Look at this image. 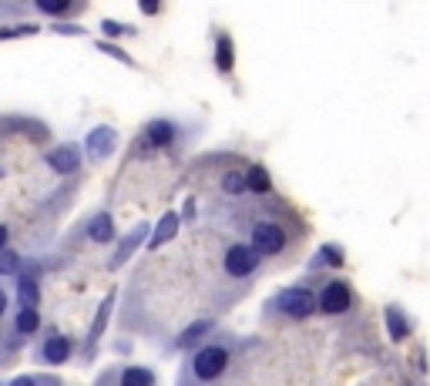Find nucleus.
Masks as SVG:
<instances>
[{"label":"nucleus","instance_id":"obj_1","mask_svg":"<svg viewBox=\"0 0 430 386\" xmlns=\"http://www.w3.org/2000/svg\"><path fill=\"white\" fill-rule=\"evenodd\" d=\"M286 248V232L276 222H259L252 229V252L256 255H279Z\"/></svg>","mask_w":430,"mask_h":386},{"label":"nucleus","instance_id":"obj_2","mask_svg":"<svg viewBox=\"0 0 430 386\" xmlns=\"http://www.w3.org/2000/svg\"><path fill=\"white\" fill-rule=\"evenodd\" d=\"M226 363H229V353L222 346H202L199 356H195V376L199 380H215L226 370Z\"/></svg>","mask_w":430,"mask_h":386},{"label":"nucleus","instance_id":"obj_3","mask_svg":"<svg viewBox=\"0 0 430 386\" xmlns=\"http://www.w3.org/2000/svg\"><path fill=\"white\" fill-rule=\"evenodd\" d=\"M279 306L286 316H296V319H306L309 312L316 309V295L309 293V289H286V293L279 295Z\"/></svg>","mask_w":430,"mask_h":386},{"label":"nucleus","instance_id":"obj_4","mask_svg":"<svg viewBox=\"0 0 430 386\" xmlns=\"http://www.w3.org/2000/svg\"><path fill=\"white\" fill-rule=\"evenodd\" d=\"M256 262H259V255H256L249 246H232L229 252H226V272L235 276V279L249 276V272L256 269Z\"/></svg>","mask_w":430,"mask_h":386},{"label":"nucleus","instance_id":"obj_5","mask_svg":"<svg viewBox=\"0 0 430 386\" xmlns=\"http://www.w3.org/2000/svg\"><path fill=\"white\" fill-rule=\"evenodd\" d=\"M353 302V293H350V286L346 282H330L320 295V309L322 312H346Z\"/></svg>","mask_w":430,"mask_h":386},{"label":"nucleus","instance_id":"obj_6","mask_svg":"<svg viewBox=\"0 0 430 386\" xmlns=\"http://www.w3.org/2000/svg\"><path fill=\"white\" fill-rule=\"evenodd\" d=\"M115 145H118V135H115V128H107V124L94 128L91 135H88V154H91V158H105V154H111L115 152Z\"/></svg>","mask_w":430,"mask_h":386},{"label":"nucleus","instance_id":"obj_7","mask_svg":"<svg viewBox=\"0 0 430 386\" xmlns=\"http://www.w3.org/2000/svg\"><path fill=\"white\" fill-rule=\"evenodd\" d=\"M47 161H51V168L61 171V175H71L77 168V161H81V152H77L74 145H61V148H54V152L47 154Z\"/></svg>","mask_w":430,"mask_h":386},{"label":"nucleus","instance_id":"obj_8","mask_svg":"<svg viewBox=\"0 0 430 386\" xmlns=\"http://www.w3.org/2000/svg\"><path fill=\"white\" fill-rule=\"evenodd\" d=\"M242 182H246V188L249 192H256V195H266V192L273 188V178H269V171L262 168V165H252V168L246 171V178H242Z\"/></svg>","mask_w":430,"mask_h":386},{"label":"nucleus","instance_id":"obj_9","mask_svg":"<svg viewBox=\"0 0 430 386\" xmlns=\"http://www.w3.org/2000/svg\"><path fill=\"white\" fill-rule=\"evenodd\" d=\"M88 235H91L94 242H111L115 239V222L107 215H94L91 225H88Z\"/></svg>","mask_w":430,"mask_h":386},{"label":"nucleus","instance_id":"obj_10","mask_svg":"<svg viewBox=\"0 0 430 386\" xmlns=\"http://www.w3.org/2000/svg\"><path fill=\"white\" fill-rule=\"evenodd\" d=\"M67 353H71V342L64 340V336H51V340L44 342V359L47 363H64Z\"/></svg>","mask_w":430,"mask_h":386},{"label":"nucleus","instance_id":"obj_11","mask_svg":"<svg viewBox=\"0 0 430 386\" xmlns=\"http://www.w3.org/2000/svg\"><path fill=\"white\" fill-rule=\"evenodd\" d=\"M175 232H178V218H175V215H162L158 229H155V239L148 242V246L158 248L162 242H171V239H175Z\"/></svg>","mask_w":430,"mask_h":386},{"label":"nucleus","instance_id":"obj_12","mask_svg":"<svg viewBox=\"0 0 430 386\" xmlns=\"http://www.w3.org/2000/svg\"><path fill=\"white\" fill-rule=\"evenodd\" d=\"M145 135H148V141L152 145H171V138H175V128H171L169 121H152L148 128H145Z\"/></svg>","mask_w":430,"mask_h":386},{"label":"nucleus","instance_id":"obj_13","mask_svg":"<svg viewBox=\"0 0 430 386\" xmlns=\"http://www.w3.org/2000/svg\"><path fill=\"white\" fill-rule=\"evenodd\" d=\"M152 373L148 370H141V366H131V370H124L122 376V386H152Z\"/></svg>","mask_w":430,"mask_h":386},{"label":"nucleus","instance_id":"obj_14","mask_svg":"<svg viewBox=\"0 0 430 386\" xmlns=\"http://www.w3.org/2000/svg\"><path fill=\"white\" fill-rule=\"evenodd\" d=\"M386 319H390V336H393V340L400 342L403 336H407V319L400 316V309H397V306L386 309Z\"/></svg>","mask_w":430,"mask_h":386},{"label":"nucleus","instance_id":"obj_15","mask_svg":"<svg viewBox=\"0 0 430 386\" xmlns=\"http://www.w3.org/2000/svg\"><path fill=\"white\" fill-rule=\"evenodd\" d=\"M17 293H20V302H24V309H34V302H37V282H34V279H20Z\"/></svg>","mask_w":430,"mask_h":386},{"label":"nucleus","instance_id":"obj_16","mask_svg":"<svg viewBox=\"0 0 430 386\" xmlns=\"http://www.w3.org/2000/svg\"><path fill=\"white\" fill-rule=\"evenodd\" d=\"M215 64H219V71H232V41L226 34L219 37V58H215Z\"/></svg>","mask_w":430,"mask_h":386},{"label":"nucleus","instance_id":"obj_17","mask_svg":"<svg viewBox=\"0 0 430 386\" xmlns=\"http://www.w3.org/2000/svg\"><path fill=\"white\" fill-rule=\"evenodd\" d=\"M37 326H41L37 312H34V309H20V316H17V329H20V333H34Z\"/></svg>","mask_w":430,"mask_h":386},{"label":"nucleus","instance_id":"obj_18","mask_svg":"<svg viewBox=\"0 0 430 386\" xmlns=\"http://www.w3.org/2000/svg\"><path fill=\"white\" fill-rule=\"evenodd\" d=\"M209 329H212V323H195L192 329H185L182 336H178V346H188V342H195L202 333H209Z\"/></svg>","mask_w":430,"mask_h":386},{"label":"nucleus","instance_id":"obj_19","mask_svg":"<svg viewBox=\"0 0 430 386\" xmlns=\"http://www.w3.org/2000/svg\"><path fill=\"white\" fill-rule=\"evenodd\" d=\"M222 188H226L229 195H239V192L246 188V182H242V171H229V175L222 178Z\"/></svg>","mask_w":430,"mask_h":386},{"label":"nucleus","instance_id":"obj_20","mask_svg":"<svg viewBox=\"0 0 430 386\" xmlns=\"http://www.w3.org/2000/svg\"><path fill=\"white\" fill-rule=\"evenodd\" d=\"M107 312H111V299H105V302H101V309H98V319H94L91 340H98V336H101V329H105V323H107Z\"/></svg>","mask_w":430,"mask_h":386},{"label":"nucleus","instance_id":"obj_21","mask_svg":"<svg viewBox=\"0 0 430 386\" xmlns=\"http://www.w3.org/2000/svg\"><path fill=\"white\" fill-rule=\"evenodd\" d=\"M31 37V34H37V27L34 24H17V27H7V31H0V41H11V37Z\"/></svg>","mask_w":430,"mask_h":386},{"label":"nucleus","instance_id":"obj_22","mask_svg":"<svg viewBox=\"0 0 430 386\" xmlns=\"http://www.w3.org/2000/svg\"><path fill=\"white\" fill-rule=\"evenodd\" d=\"M37 7H41L44 14H64V11H71L67 0H37Z\"/></svg>","mask_w":430,"mask_h":386},{"label":"nucleus","instance_id":"obj_23","mask_svg":"<svg viewBox=\"0 0 430 386\" xmlns=\"http://www.w3.org/2000/svg\"><path fill=\"white\" fill-rule=\"evenodd\" d=\"M14 269H17V255L11 248H4V252H0V276H11Z\"/></svg>","mask_w":430,"mask_h":386},{"label":"nucleus","instance_id":"obj_24","mask_svg":"<svg viewBox=\"0 0 430 386\" xmlns=\"http://www.w3.org/2000/svg\"><path fill=\"white\" fill-rule=\"evenodd\" d=\"M141 235H145V229H138V232H131V235H128V246H124L122 252H118V259H115V262L122 265L124 259H128V252H131V248H135V246H138V242H141Z\"/></svg>","mask_w":430,"mask_h":386},{"label":"nucleus","instance_id":"obj_25","mask_svg":"<svg viewBox=\"0 0 430 386\" xmlns=\"http://www.w3.org/2000/svg\"><path fill=\"white\" fill-rule=\"evenodd\" d=\"M98 51H105V54H111L115 61H122V64H131V58L124 54L122 47H115V44H105V41H101V44H98Z\"/></svg>","mask_w":430,"mask_h":386},{"label":"nucleus","instance_id":"obj_26","mask_svg":"<svg viewBox=\"0 0 430 386\" xmlns=\"http://www.w3.org/2000/svg\"><path fill=\"white\" fill-rule=\"evenodd\" d=\"M101 27H105L107 37H115V34H122V31H124V24H118V20H105Z\"/></svg>","mask_w":430,"mask_h":386},{"label":"nucleus","instance_id":"obj_27","mask_svg":"<svg viewBox=\"0 0 430 386\" xmlns=\"http://www.w3.org/2000/svg\"><path fill=\"white\" fill-rule=\"evenodd\" d=\"M58 34H81V27H74V24H61V27H54Z\"/></svg>","mask_w":430,"mask_h":386},{"label":"nucleus","instance_id":"obj_28","mask_svg":"<svg viewBox=\"0 0 430 386\" xmlns=\"http://www.w3.org/2000/svg\"><path fill=\"white\" fill-rule=\"evenodd\" d=\"M11 386H34V380H31V376H17Z\"/></svg>","mask_w":430,"mask_h":386},{"label":"nucleus","instance_id":"obj_29","mask_svg":"<svg viewBox=\"0 0 430 386\" xmlns=\"http://www.w3.org/2000/svg\"><path fill=\"white\" fill-rule=\"evenodd\" d=\"M4 248H7V229L0 225V252H4Z\"/></svg>","mask_w":430,"mask_h":386},{"label":"nucleus","instance_id":"obj_30","mask_svg":"<svg viewBox=\"0 0 430 386\" xmlns=\"http://www.w3.org/2000/svg\"><path fill=\"white\" fill-rule=\"evenodd\" d=\"M4 306H7V299H4V293H0V312H4Z\"/></svg>","mask_w":430,"mask_h":386}]
</instances>
